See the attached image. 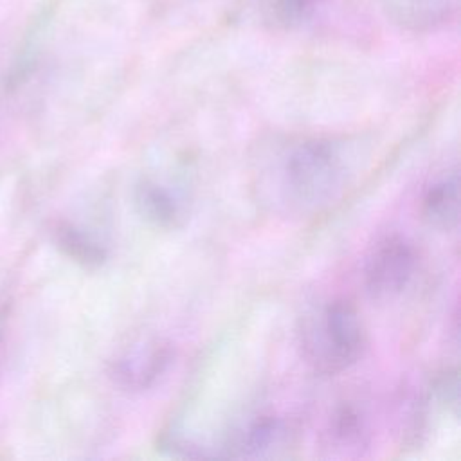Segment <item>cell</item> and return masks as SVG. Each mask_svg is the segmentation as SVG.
Instances as JSON below:
<instances>
[{"label":"cell","instance_id":"obj_5","mask_svg":"<svg viewBox=\"0 0 461 461\" xmlns=\"http://www.w3.org/2000/svg\"><path fill=\"white\" fill-rule=\"evenodd\" d=\"M290 436L288 423L268 412L245 418L236 425L223 445L225 456L232 457H272L286 447Z\"/></svg>","mask_w":461,"mask_h":461},{"label":"cell","instance_id":"obj_1","mask_svg":"<svg viewBox=\"0 0 461 461\" xmlns=\"http://www.w3.org/2000/svg\"><path fill=\"white\" fill-rule=\"evenodd\" d=\"M268 194L290 212L308 214L330 205L344 189L340 148L322 137L290 140L270 155L263 171Z\"/></svg>","mask_w":461,"mask_h":461},{"label":"cell","instance_id":"obj_2","mask_svg":"<svg viewBox=\"0 0 461 461\" xmlns=\"http://www.w3.org/2000/svg\"><path fill=\"white\" fill-rule=\"evenodd\" d=\"M299 344L308 366L321 375H337L364 355L367 335L357 306L342 297L330 299L301 317Z\"/></svg>","mask_w":461,"mask_h":461},{"label":"cell","instance_id":"obj_3","mask_svg":"<svg viewBox=\"0 0 461 461\" xmlns=\"http://www.w3.org/2000/svg\"><path fill=\"white\" fill-rule=\"evenodd\" d=\"M416 267L412 243L400 234H387L371 247L364 261L366 292L376 301L393 299L409 286Z\"/></svg>","mask_w":461,"mask_h":461},{"label":"cell","instance_id":"obj_10","mask_svg":"<svg viewBox=\"0 0 461 461\" xmlns=\"http://www.w3.org/2000/svg\"><path fill=\"white\" fill-rule=\"evenodd\" d=\"M52 238L56 247L68 259H72L83 268L97 270L108 259L106 247L95 236H92L86 229L76 223H70V221L56 223L52 230Z\"/></svg>","mask_w":461,"mask_h":461},{"label":"cell","instance_id":"obj_8","mask_svg":"<svg viewBox=\"0 0 461 461\" xmlns=\"http://www.w3.org/2000/svg\"><path fill=\"white\" fill-rule=\"evenodd\" d=\"M133 205L139 216L155 229L171 230L184 220V209L178 198L153 178H140L135 184Z\"/></svg>","mask_w":461,"mask_h":461},{"label":"cell","instance_id":"obj_6","mask_svg":"<svg viewBox=\"0 0 461 461\" xmlns=\"http://www.w3.org/2000/svg\"><path fill=\"white\" fill-rule=\"evenodd\" d=\"M369 420L357 402H340L322 430V447L335 456H360L369 447Z\"/></svg>","mask_w":461,"mask_h":461},{"label":"cell","instance_id":"obj_7","mask_svg":"<svg viewBox=\"0 0 461 461\" xmlns=\"http://www.w3.org/2000/svg\"><path fill=\"white\" fill-rule=\"evenodd\" d=\"M387 20L411 32H429L448 23L459 0H380Z\"/></svg>","mask_w":461,"mask_h":461},{"label":"cell","instance_id":"obj_4","mask_svg":"<svg viewBox=\"0 0 461 461\" xmlns=\"http://www.w3.org/2000/svg\"><path fill=\"white\" fill-rule=\"evenodd\" d=\"M173 364V348L162 339H140L124 348L110 366L112 380L124 391L151 389Z\"/></svg>","mask_w":461,"mask_h":461},{"label":"cell","instance_id":"obj_11","mask_svg":"<svg viewBox=\"0 0 461 461\" xmlns=\"http://www.w3.org/2000/svg\"><path fill=\"white\" fill-rule=\"evenodd\" d=\"M319 0H272V20L285 29L295 27L308 18Z\"/></svg>","mask_w":461,"mask_h":461},{"label":"cell","instance_id":"obj_9","mask_svg":"<svg viewBox=\"0 0 461 461\" xmlns=\"http://www.w3.org/2000/svg\"><path fill=\"white\" fill-rule=\"evenodd\" d=\"M423 220L439 230H452L459 221V178L452 171L432 182L421 198Z\"/></svg>","mask_w":461,"mask_h":461}]
</instances>
